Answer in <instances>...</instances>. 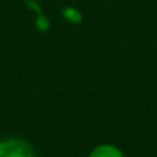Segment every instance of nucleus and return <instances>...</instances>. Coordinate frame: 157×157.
Wrapping results in <instances>:
<instances>
[{"label": "nucleus", "instance_id": "f257e3e1", "mask_svg": "<svg viewBox=\"0 0 157 157\" xmlns=\"http://www.w3.org/2000/svg\"><path fill=\"white\" fill-rule=\"evenodd\" d=\"M0 157H39L34 146L22 137H6L0 142Z\"/></svg>", "mask_w": 157, "mask_h": 157}, {"label": "nucleus", "instance_id": "f03ea898", "mask_svg": "<svg viewBox=\"0 0 157 157\" xmlns=\"http://www.w3.org/2000/svg\"><path fill=\"white\" fill-rule=\"evenodd\" d=\"M86 157H125V152L120 146L109 143V142H103L96 145Z\"/></svg>", "mask_w": 157, "mask_h": 157}, {"label": "nucleus", "instance_id": "7ed1b4c3", "mask_svg": "<svg viewBox=\"0 0 157 157\" xmlns=\"http://www.w3.org/2000/svg\"><path fill=\"white\" fill-rule=\"evenodd\" d=\"M0 142H2V136H0Z\"/></svg>", "mask_w": 157, "mask_h": 157}]
</instances>
